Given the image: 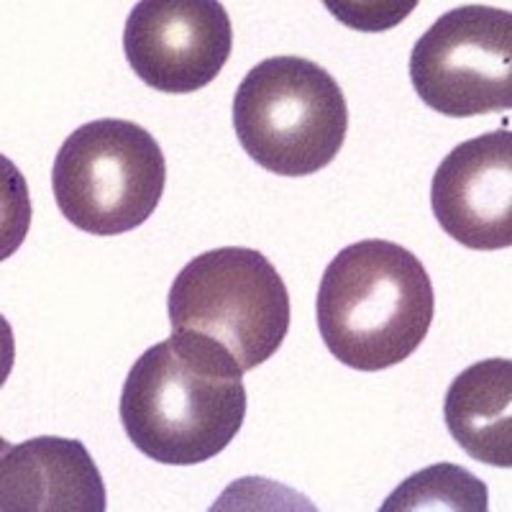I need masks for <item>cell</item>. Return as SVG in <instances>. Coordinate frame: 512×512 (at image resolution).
Wrapping results in <instances>:
<instances>
[{"label":"cell","mask_w":512,"mask_h":512,"mask_svg":"<svg viewBox=\"0 0 512 512\" xmlns=\"http://www.w3.org/2000/svg\"><path fill=\"white\" fill-rule=\"evenodd\" d=\"M244 152L272 175H315L349 134V105L336 77L305 57H269L246 72L233 98Z\"/></svg>","instance_id":"3"},{"label":"cell","mask_w":512,"mask_h":512,"mask_svg":"<svg viewBox=\"0 0 512 512\" xmlns=\"http://www.w3.org/2000/svg\"><path fill=\"white\" fill-rule=\"evenodd\" d=\"M436 221L466 249L512 246V134L507 128L459 144L431 185Z\"/></svg>","instance_id":"8"},{"label":"cell","mask_w":512,"mask_h":512,"mask_svg":"<svg viewBox=\"0 0 512 512\" xmlns=\"http://www.w3.org/2000/svg\"><path fill=\"white\" fill-rule=\"evenodd\" d=\"M410 82L428 108L448 118L512 108V13L459 6L415 41Z\"/></svg>","instance_id":"6"},{"label":"cell","mask_w":512,"mask_h":512,"mask_svg":"<svg viewBox=\"0 0 512 512\" xmlns=\"http://www.w3.org/2000/svg\"><path fill=\"white\" fill-rule=\"evenodd\" d=\"M105 482L75 438L41 436L6 446L0 507L6 512H105Z\"/></svg>","instance_id":"9"},{"label":"cell","mask_w":512,"mask_h":512,"mask_svg":"<svg viewBox=\"0 0 512 512\" xmlns=\"http://www.w3.org/2000/svg\"><path fill=\"white\" fill-rule=\"evenodd\" d=\"M244 372L223 346L177 333L146 349L128 372L118 418L141 454L167 466L210 461L246 418Z\"/></svg>","instance_id":"1"},{"label":"cell","mask_w":512,"mask_h":512,"mask_svg":"<svg viewBox=\"0 0 512 512\" xmlns=\"http://www.w3.org/2000/svg\"><path fill=\"white\" fill-rule=\"evenodd\" d=\"M167 187V159L144 126L100 118L72 131L52 167L57 208L93 236L134 231L154 216Z\"/></svg>","instance_id":"5"},{"label":"cell","mask_w":512,"mask_h":512,"mask_svg":"<svg viewBox=\"0 0 512 512\" xmlns=\"http://www.w3.org/2000/svg\"><path fill=\"white\" fill-rule=\"evenodd\" d=\"M315 313L323 344L344 367L382 372L420 349L436 315V292L413 251L367 239L333 256Z\"/></svg>","instance_id":"2"},{"label":"cell","mask_w":512,"mask_h":512,"mask_svg":"<svg viewBox=\"0 0 512 512\" xmlns=\"http://www.w3.org/2000/svg\"><path fill=\"white\" fill-rule=\"evenodd\" d=\"M487 484L472 472L454 464L428 466L415 472L384 500L382 512H418V510H454L487 512Z\"/></svg>","instance_id":"11"},{"label":"cell","mask_w":512,"mask_h":512,"mask_svg":"<svg viewBox=\"0 0 512 512\" xmlns=\"http://www.w3.org/2000/svg\"><path fill=\"white\" fill-rule=\"evenodd\" d=\"M233 29L218 0H141L128 13L123 54L159 93L208 88L231 59Z\"/></svg>","instance_id":"7"},{"label":"cell","mask_w":512,"mask_h":512,"mask_svg":"<svg viewBox=\"0 0 512 512\" xmlns=\"http://www.w3.org/2000/svg\"><path fill=\"white\" fill-rule=\"evenodd\" d=\"M169 323L223 346L241 372L262 367L290 333L285 280L262 251L223 246L182 267L169 287Z\"/></svg>","instance_id":"4"},{"label":"cell","mask_w":512,"mask_h":512,"mask_svg":"<svg viewBox=\"0 0 512 512\" xmlns=\"http://www.w3.org/2000/svg\"><path fill=\"white\" fill-rule=\"evenodd\" d=\"M446 428L472 459L512 466V361L482 359L451 382L443 402Z\"/></svg>","instance_id":"10"},{"label":"cell","mask_w":512,"mask_h":512,"mask_svg":"<svg viewBox=\"0 0 512 512\" xmlns=\"http://www.w3.org/2000/svg\"><path fill=\"white\" fill-rule=\"evenodd\" d=\"M418 6L415 0L408 3H328L331 13L341 18L346 26L361 31H384L390 26L400 24Z\"/></svg>","instance_id":"12"}]
</instances>
